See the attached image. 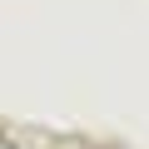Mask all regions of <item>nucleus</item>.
I'll list each match as a JSON object with an SVG mask.
<instances>
[{
  "instance_id": "f257e3e1",
  "label": "nucleus",
  "mask_w": 149,
  "mask_h": 149,
  "mask_svg": "<svg viewBox=\"0 0 149 149\" xmlns=\"http://www.w3.org/2000/svg\"><path fill=\"white\" fill-rule=\"evenodd\" d=\"M0 149H20V144H15V139H10V134H0Z\"/></svg>"
}]
</instances>
